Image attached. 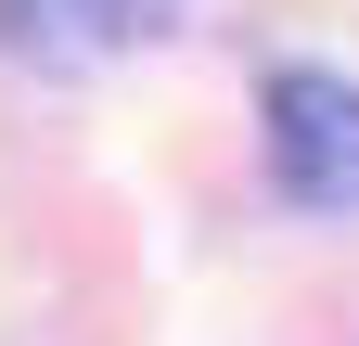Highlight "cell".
Wrapping results in <instances>:
<instances>
[{
	"label": "cell",
	"mask_w": 359,
	"mask_h": 346,
	"mask_svg": "<svg viewBox=\"0 0 359 346\" xmlns=\"http://www.w3.org/2000/svg\"><path fill=\"white\" fill-rule=\"evenodd\" d=\"M257 116H269V167H283L295 205H359V77L283 64L257 90Z\"/></svg>",
	"instance_id": "6da1fadb"
},
{
	"label": "cell",
	"mask_w": 359,
	"mask_h": 346,
	"mask_svg": "<svg viewBox=\"0 0 359 346\" xmlns=\"http://www.w3.org/2000/svg\"><path fill=\"white\" fill-rule=\"evenodd\" d=\"M154 13L167 0H0V39L39 52V64H103L128 39H154Z\"/></svg>",
	"instance_id": "7a4b0ae2"
}]
</instances>
